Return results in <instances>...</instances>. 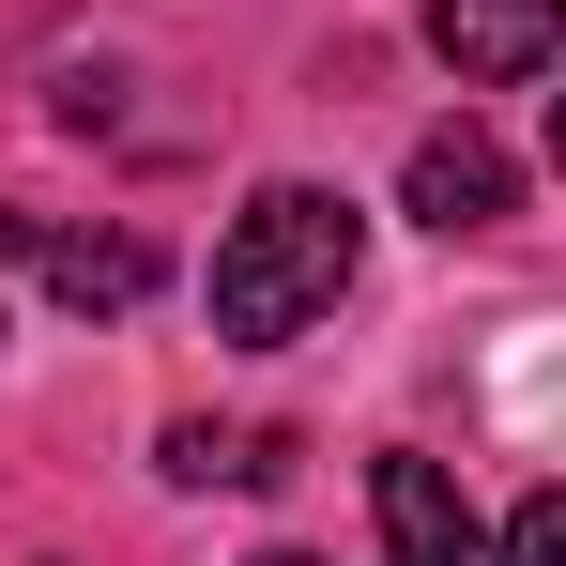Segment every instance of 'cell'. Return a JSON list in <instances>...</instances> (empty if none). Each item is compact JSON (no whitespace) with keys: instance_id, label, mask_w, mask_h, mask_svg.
I'll return each mask as SVG.
<instances>
[{"instance_id":"1","label":"cell","mask_w":566,"mask_h":566,"mask_svg":"<svg viewBox=\"0 0 566 566\" xmlns=\"http://www.w3.org/2000/svg\"><path fill=\"white\" fill-rule=\"evenodd\" d=\"M353 261H368V214L337 185H261L230 214V245H214V337H245V353L306 337V322L353 291Z\"/></svg>"},{"instance_id":"2","label":"cell","mask_w":566,"mask_h":566,"mask_svg":"<svg viewBox=\"0 0 566 566\" xmlns=\"http://www.w3.org/2000/svg\"><path fill=\"white\" fill-rule=\"evenodd\" d=\"M413 214H429L444 245H460V230H505V214H521L505 138H490V123H429V138H413Z\"/></svg>"},{"instance_id":"3","label":"cell","mask_w":566,"mask_h":566,"mask_svg":"<svg viewBox=\"0 0 566 566\" xmlns=\"http://www.w3.org/2000/svg\"><path fill=\"white\" fill-rule=\"evenodd\" d=\"M368 505H382V566H490L474 552V505H460V474L444 460H368Z\"/></svg>"},{"instance_id":"4","label":"cell","mask_w":566,"mask_h":566,"mask_svg":"<svg viewBox=\"0 0 566 566\" xmlns=\"http://www.w3.org/2000/svg\"><path fill=\"white\" fill-rule=\"evenodd\" d=\"M429 46L460 62L474 93H505V77H536L566 46V0H429Z\"/></svg>"},{"instance_id":"5","label":"cell","mask_w":566,"mask_h":566,"mask_svg":"<svg viewBox=\"0 0 566 566\" xmlns=\"http://www.w3.org/2000/svg\"><path fill=\"white\" fill-rule=\"evenodd\" d=\"M31 261H46V291H62L77 322H123V306L154 291V245H138V230H46Z\"/></svg>"},{"instance_id":"6","label":"cell","mask_w":566,"mask_h":566,"mask_svg":"<svg viewBox=\"0 0 566 566\" xmlns=\"http://www.w3.org/2000/svg\"><path fill=\"white\" fill-rule=\"evenodd\" d=\"M276 460H291L276 429H214V413H185V429H169V474H185V490H261Z\"/></svg>"},{"instance_id":"7","label":"cell","mask_w":566,"mask_h":566,"mask_svg":"<svg viewBox=\"0 0 566 566\" xmlns=\"http://www.w3.org/2000/svg\"><path fill=\"white\" fill-rule=\"evenodd\" d=\"M490 566H566V490H536V505L505 521V552H490Z\"/></svg>"},{"instance_id":"8","label":"cell","mask_w":566,"mask_h":566,"mask_svg":"<svg viewBox=\"0 0 566 566\" xmlns=\"http://www.w3.org/2000/svg\"><path fill=\"white\" fill-rule=\"evenodd\" d=\"M31 245H46V230H31V214H0V261H31Z\"/></svg>"},{"instance_id":"9","label":"cell","mask_w":566,"mask_h":566,"mask_svg":"<svg viewBox=\"0 0 566 566\" xmlns=\"http://www.w3.org/2000/svg\"><path fill=\"white\" fill-rule=\"evenodd\" d=\"M261 566H322V552H261Z\"/></svg>"},{"instance_id":"10","label":"cell","mask_w":566,"mask_h":566,"mask_svg":"<svg viewBox=\"0 0 566 566\" xmlns=\"http://www.w3.org/2000/svg\"><path fill=\"white\" fill-rule=\"evenodd\" d=\"M552 154H566V107H552Z\"/></svg>"}]
</instances>
